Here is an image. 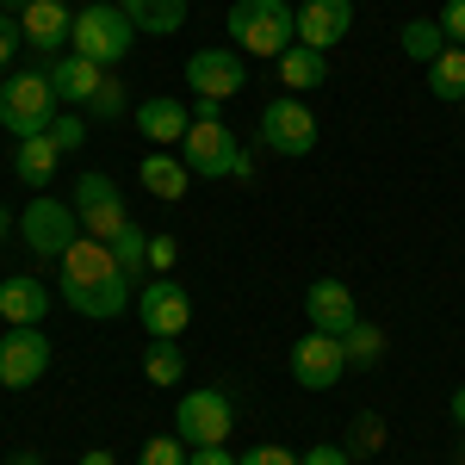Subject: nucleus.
Instances as JSON below:
<instances>
[{
  "instance_id": "f257e3e1",
  "label": "nucleus",
  "mask_w": 465,
  "mask_h": 465,
  "mask_svg": "<svg viewBox=\"0 0 465 465\" xmlns=\"http://www.w3.org/2000/svg\"><path fill=\"white\" fill-rule=\"evenodd\" d=\"M63 298H69L74 317H94V322H112L124 317V304H131V280H124V267H118V254L106 242H94V236H81L69 242L63 254Z\"/></svg>"
},
{
  "instance_id": "f03ea898",
  "label": "nucleus",
  "mask_w": 465,
  "mask_h": 465,
  "mask_svg": "<svg viewBox=\"0 0 465 465\" xmlns=\"http://www.w3.org/2000/svg\"><path fill=\"white\" fill-rule=\"evenodd\" d=\"M223 32L236 37L242 56L280 63L292 44H298V6H286V0H236L230 19H223Z\"/></svg>"
},
{
  "instance_id": "7ed1b4c3",
  "label": "nucleus",
  "mask_w": 465,
  "mask_h": 465,
  "mask_svg": "<svg viewBox=\"0 0 465 465\" xmlns=\"http://www.w3.org/2000/svg\"><path fill=\"white\" fill-rule=\"evenodd\" d=\"M131 44H137V25H131V13L118 0H94V6L74 13V37H69L74 56H87L100 69H118L131 56Z\"/></svg>"
},
{
  "instance_id": "20e7f679",
  "label": "nucleus",
  "mask_w": 465,
  "mask_h": 465,
  "mask_svg": "<svg viewBox=\"0 0 465 465\" xmlns=\"http://www.w3.org/2000/svg\"><path fill=\"white\" fill-rule=\"evenodd\" d=\"M56 87H50V74L44 69H19L0 81V124H6V137L13 143H25V137H44L50 131V118H56Z\"/></svg>"
},
{
  "instance_id": "39448f33",
  "label": "nucleus",
  "mask_w": 465,
  "mask_h": 465,
  "mask_svg": "<svg viewBox=\"0 0 465 465\" xmlns=\"http://www.w3.org/2000/svg\"><path fill=\"white\" fill-rule=\"evenodd\" d=\"M180 162L193 168V180H249V155L236 149V131L223 118H193Z\"/></svg>"
},
{
  "instance_id": "423d86ee",
  "label": "nucleus",
  "mask_w": 465,
  "mask_h": 465,
  "mask_svg": "<svg viewBox=\"0 0 465 465\" xmlns=\"http://www.w3.org/2000/svg\"><path fill=\"white\" fill-rule=\"evenodd\" d=\"M261 143L273 149V155H286V162L311 155V149H317V112L304 106L298 94L267 100V106H261Z\"/></svg>"
},
{
  "instance_id": "0eeeda50",
  "label": "nucleus",
  "mask_w": 465,
  "mask_h": 465,
  "mask_svg": "<svg viewBox=\"0 0 465 465\" xmlns=\"http://www.w3.org/2000/svg\"><path fill=\"white\" fill-rule=\"evenodd\" d=\"M19 236H25V249H32V254L63 261L69 242H81V217H74V205L50 199V193H37L32 205H25V217H19Z\"/></svg>"
},
{
  "instance_id": "6e6552de",
  "label": "nucleus",
  "mask_w": 465,
  "mask_h": 465,
  "mask_svg": "<svg viewBox=\"0 0 465 465\" xmlns=\"http://www.w3.org/2000/svg\"><path fill=\"white\" fill-rule=\"evenodd\" d=\"M69 205H74V217H81V236H94V242H112V236L131 223V212H124L118 180H112V174H81Z\"/></svg>"
},
{
  "instance_id": "1a4fd4ad",
  "label": "nucleus",
  "mask_w": 465,
  "mask_h": 465,
  "mask_svg": "<svg viewBox=\"0 0 465 465\" xmlns=\"http://www.w3.org/2000/svg\"><path fill=\"white\" fill-rule=\"evenodd\" d=\"M236 429V403L223 391H186L174 410V434L186 447H223Z\"/></svg>"
},
{
  "instance_id": "9d476101",
  "label": "nucleus",
  "mask_w": 465,
  "mask_h": 465,
  "mask_svg": "<svg viewBox=\"0 0 465 465\" xmlns=\"http://www.w3.org/2000/svg\"><path fill=\"white\" fill-rule=\"evenodd\" d=\"M186 87H193L199 100H217V106L236 100V94L249 87L242 50H236V44H230V50H217V44H212V50H193V56H186Z\"/></svg>"
},
{
  "instance_id": "9b49d317",
  "label": "nucleus",
  "mask_w": 465,
  "mask_h": 465,
  "mask_svg": "<svg viewBox=\"0 0 465 465\" xmlns=\"http://www.w3.org/2000/svg\"><path fill=\"white\" fill-rule=\"evenodd\" d=\"M341 372H348V354H341V335H298L292 341V379L304 385V391H335L341 385Z\"/></svg>"
},
{
  "instance_id": "f8f14e48",
  "label": "nucleus",
  "mask_w": 465,
  "mask_h": 465,
  "mask_svg": "<svg viewBox=\"0 0 465 465\" xmlns=\"http://www.w3.org/2000/svg\"><path fill=\"white\" fill-rule=\"evenodd\" d=\"M44 372H50V335L44 329H6L0 335V385L32 391Z\"/></svg>"
},
{
  "instance_id": "ddd939ff",
  "label": "nucleus",
  "mask_w": 465,
  "mask_h": 465,
  "mask_svg": "<svg viewBox=\"0 0 465 465\" xmlns=\"http://www.w3.org/2000/svg\"><path fill=\"white\" fill-rule=\"evenodd\" d=\"M137 317H143V335H186L193 298H186V286H174L162 273V280H143L137 286Z\"/></svg>"
},
{
  "instance_id": "4468645a",
  "label": "nucleus",
  "mask_w": 465,
  "mask_h": 465,
  "mask_svg": "<svg viewBox=\"0 0 465 465\" xmlns=\"http://www.w3.org/2000/svg\"><path fill=\"white\" fill-rule=\"evenodd\" d=\"M131 118H137V131H143L155 149H180V143H186V131H193V106H186V100H168V94L137 100Z\"/></svg>"
},
{
  "instance_id": "2eb2a0df",
  "label": "nucleus",
  "mask_w": 465,
  "mask_h": 465,
  "mask_svg": "<svg viewBox=\"0 0 465 465\" xmlns=\"http://www.w3.org/2000/svg\"><path fill=\"white\" fill-rule=\"evenodd\" d=\"M354 25V0H304L298 6V44H311V50H335L341 37Z\"/></svg>"
},
{
  "instance_id": "dca6fc26",
  "label": "nucleus",
  "mask_w": 465,
  "mask_h": 465,
  "mask_svg": "<svg viewBox=\"0 0 465 465\" xmlns=\"http://www.w3.org/2000/svg\"><path fill=\"white\" fill-rule=\"evenodd\" d=\"M304 317H311V329H322V335H348L360 322V304L341 280H317V286L304 292Z\"/></svg>"
},
{
  "instance_id": "f3484780",
  "label": "nucleus",
  "mask_w": 465,
  "mask_h": 465,
  "mask_svg": "<svg viewBox=\"0 0 465 465\" xmlns=\"http://www.w3.org/2000/svg\"><path fill=\"white\" fill-rule=\"evenodd\" d=\"M19 32L32 50H63L74 37V13L69 0H25V13H19Z\"/></svg>"
},
{
  "instance_id": "a211bd4d",
  "label": "nucleus",
  "mask_w": 465,
  "mask_h": 465,
  "mask_svg": "<svg viewBox=\"0 0 465 465\" xmlns=\"http://www.w3.org/2000/svg\"><path fill=\"white\" fill-rule=\"evenodd\" d=\"M0 317H6V329H37V322L50 317V286L32 280V273L0 280Z\"/></svg>"
},
{
  "instance_id": "6ab92c4d",
  "label": "nucleus",
  "mask_w": 465,
  "mask_h": 465,
  "mask_svg": "<svg viewBox=\"0 0 465 465\" xmlns=\"http://www.w3.org/2000/svg\"><path fill=\"white\" fill-rule=\"evenodd\" d=\"M44 74H50L56 100H63L69 112H74V106L87 112V100H94V94H100V81H106V69H100V63H87V56H74V50H69V56H56Z\"/></svg>"
},
{
  "instance_id": "aec40b11",
  "label": "nucleus",
  "mask_w": 465,
  "mask_h": 465,
  "mask_svg": "<svg viewBox=\"0 0 465 465\" xmlns=\"http://www.w3.org/2000/svg\"><path fill=\"white\" fill-rule=\"evenodd\" d=\"M137 174H143V186L155 193V199H168V205L193 193V168H186L180 155H168V149H149V155H143V168H137Z\"/></svg>"
},
{
  "instance_id": "412c9836",
  "label": "nucleus",
  "mask_w": 465,
  "mask_h": 465,
  "mask_svg": "<svg viewBox=\"0 0 465 465\" xmlns=\"http://www.w3.org/2000/svg\"><path fill=\"white\" fill-rule=\"evenodd\" d=\"M273 69H280V87H286V94H311V87H322V81H329V56H322V50H311V44H292Z\"/></svg>"
},
{
  "instance_id": "4be33fe9",
  "label": "nucleus",
  "mask_w": 465,
  "mask_h": 465,
  "mask_svg": "<svg viewBox=\"0 0 465 465\" xmlns=\"http://www.w3.org/2000/svg\"><path fill=\"white\" fill-rule=\"evenodd\" d=\"M56 162H63V149L50 143V131L44 137H25V143H13V168L25 186H50L56 180Z\"/></svg>"
},
{
  "instance_id": "5701e85b",
  "label": "nucleus",
  "mask_w": 465,
  "mask_h": 465,
  "mask_svg": "<svg viewBox=\"0 0 465 465\" xmlns=\"http://www.w3.org/2000/svg\"><path fill=\"white\" fill-rule=\"evenodd\" d=\"M124 13L143 37H168L186 25V0H124Z\"/></svg>"
},
{
  "instance_id": "b1692460",
  "label": "nucleus",
  "mask_w": 465,
  "mask_h": 465,
  "mask_svg": "<svg viewBox=\"0 0 465 465\" xmlns=\"http://www.w3.org/2000/svg\"><path fill=\"white\" fill-rule=\"evenodd\" d=\"M143 379H149V385H180V379H186V354H180L174 335H149V348H143Z\"/></svg>"
},
{
  "instance_id": "393cba45",
  "label": "nucleus",
  "mask_w": 465,
  "mask_h": 465,
  "mask_svg": "<svg viewBox=\"0 0 465 465\" xmlns=\"http://www.w3.org/2000/svg\"><path fill=\"white\" fill-rule=\"evenodd\" d=\"M429 94H434V100H447V106H460V100H465V50H460V44H447V50L429 63Z\"/></svg>"
},
{
  "instance_id": "a878e982",
  "label": "nucleus",
  "mask_w": 465,
  "mask_h": 465,
  "mask_svg": "<svg viewBox=\"0 0 465 465\" xmlns=\"http://www.w3.org/2000/svg\"><path fill=\"white\" fill-rule=\"evenodd\" d=\"M397 50H403L410 63H422V69H429L434 56L447 50V32H440V19H410V25L397 32Z\"/></svg>"
},
{
  "instance_id": "bb28decb",
  "label": "nucleus",
  "mask_w": 465,
  "mask_h": 465,
  "mask_svg": "<svg viewBox=\"0 0 465 465\" xmlns=\"http://www.w3.org/2000/svg\"><path fill=\"white\" fill-rule=\"evenodd\" d=\"M106 249L118 254V267H124V280H131V286H143V273H149V230H137V223H124V230L112 236Z\"/></svg>"
},
{
  "instance_id": "cd10ccee",
  "label": "nucleus",
  "mask_w": 465,
  "mask_h": 465,
  "mask_svg": "<svg viewBox=\"0 0 465 465\" xmlns=\"http://www.w3.org/2000/svg\"><path fill=\"white\" fill-rule=\"evenodd\" d=\"M341 354H348V366H372V360L385 354V329H372V322H354V329L341 335Z\"/></svg>"
},
{
  "instance_id": "c85d7f7f",
  "label": "nucleus",
  "mask_w": 465,
  "mask_h": 465,
  "mask_svg": "<svg viewBox=\"0 0 465 465\" xmlns=\"http://www.w3.org/2000/svg\"><path fill=\"white\" fill-rule=\"evenodd\" d=\"M87 112H94V118H124V112H131V87H124L118 69H106V81H100V94L87 100Z\"/></svg>"
},
{
  "instance_id": "c756f323",
  "label": "nucleus",
  "mask_w": 465,
  "mask_h": 465,
  "mask_svg": "<svg viewBox=\"0 0 465 465\" xmlns=\"http://www.w3.org/2000/svg\"><path fill=\"white\" fill-rule=\"evenodd\" d=\"M193 453H186V440L180 434H155V440H143V453H137V465H186Z\"/></svg>"
},
{
  "instance_id": "7c9ffc66",
  "label": "nucleus",
  "mask_w": 465,
  "mask_h": 465,
  "mask_svg": "<svg viewBox=\"0 0 465 465\" xmlns=\"http://www.w3.org/2000/svg\"><path fill=\"white\" fill-rule=\"evenodd\" d=\"M379 447H385V422H379L372 410H360V416H354V440H348V453H354V460H366V453H379Z\"/></svg>"
},
{
  "instance_id": "2f4dec72",
  "label": "nucleus",
  "mask_w": 465,
  "mask_h": 465,
  "mask_svg": "<svg viewBox=\"0 0 465 465\" xmlns=\"http://www.w3.org/2000/svg\"><path fill=\"white\" fill-rule=\"evenodd\" d=\"M50 143L56 149H81L87 143V118H81V112H56V118H50Z\"/></svg>"
},
{
  "instance_id": "473e14b6",
  "label": "nucleus",
  "mask_w": 465,
  "mask_h": 465,
  "mask_svg": "<svg viewBox=\"0 0 465 465\" xmlns=\"http://www.w3.org/2000/svg\"><path fill=\"white\" fill-rule=\"evenodd\" d=\"M174 261H180L174 236H149V267H155V273H174Z\"/></svg>"
},
{
  "instance_id": "72a5a7b5",
  "label": "nucleus",
  "mask_w": 465,
  "mask_h": 465,
  "mask_svg": "<svg viewBox=\"0 0 465 465\" xmlns=\"http://www.w3.org/2000/svg\"><path fill=\"white\" fill-rule=\"evenodd\" d=\"M440 32H447V44L465 50V0H447V6H440Z\"/></svg>"
},
{
  "instance_id": "f704fd0d",
  "label": "nucleus",
  "mask_w": 465,
  "mask_h": 465,
  "mask_svg": "<svg viewBox=\"0 0 465 465\" xmlns=\"http://www.w3.org/2000/svg\"><path fill=\"white\" fill-rule=\"evenodd\" d=\"M19 19H13V13H0V69H6V63H13V56H19Z\"/></svg>"
},
{
  "instance_id": "c9c22d12",
  "label": "nucleus",
  "mask_w": 465,
  "mask_h": 465,
  "mask_svg": "<svg viewBox=\"0 0 465 465\" xmlns=\"http://www.w3.org/2000/svg\"><path fill=\"white\" fill-rule=\"evenodd\" d=\"M242 465H298V453H292V447H249Z\"/></svg>"
},
{
  "instance_id": "e433bc0d",
  "label": "nucleus",
  "mask_w": 465,
  "mask_h": 465,
  "mask_svg": "<svg viewBox=\"0 0 465 465\" xmlns=\"http://www.w3.org/2000/svg\"><path fill=\"white\" fill-rule=\"evenodd\" d=\"M298 465H354L348 447H311V453H298Z\"/></svg>"
},
{
  "instance_id": "4c0bfd02",
  "label": "nucleus",
  "mask_w": 465,
  "mask_h": 465,
  "mask_svg": "<svg viewBox=\"0 0 465 465\" xmlns=\"http://www.w3.org/2000/svg\"><path fill=\"white\" fill-rule=\"evenodd\" d=\"M186 465H242L236 453H223V447H193V460Z\"/></svg>"
},
{
  "instance_id": "58836bf2",
  "label": "nucleus",
  "mask_w": 465,
  "mask_h": 465,
  "mask_svg": "<svg viewBox=\"0 0 465 465\" xmlns=\"http://www.w3.org/2000/svg\"><path fill=\"white\" fill-rule=\"evenodd\" d=\"M81 465H118V460H112L106 447H87V453H81Z\"/></svg>"
},
{
  "instance_id": "ea45409f",
  "label": "nucleus",
  "mask_w": 465,
  "mask_h": 465,
  "mask_svg": "<svg viewBox=\"0 0 465 465\" xmlns=\"http://www.w3.org/2000/svg\"><path fill=\"white\" fill-rule=\"evenodd\" d=\"M447 410H453V422H460V429H465V385H460V391H453V403H447Z\"/></svg>"
},
{
  "instance_id": "a19ab883",
  "label": "nucleus",
  "mask_w": 465,
  "mask_h": 465,
  "mask_svg": "<svg viewBox=\"0 0 465 465\" xmlns=\"http://www.w3.org/2000/svg\"><path fill=\"white\" fill-rule=\"evenodd\" d=\"M0 13H25V0H0Z\"/></svg>"
},
{
  "instance_id": "79ce46f5",
  "label": "nucleus",
  "mask_w": 465,
  "mask_h": 465,
  "mask_svg": "<svg viewBox=\"0 0 465 465\" xmlns=\"http://www.w3.org/2000/svg\"><path fill=\"white\" fill-rule=\"evenodd\" d=\"M6 230H13V217H6V205H0V242H6Z\"/></svg>"
},
{
  "instance_id": "37998d69",
  "label": "nucleus",
  "mask_w": 465,
  "mask_h": 465,
  "mask_svg": "<svg viewBox=\"0 0 465 465\" xmlns=\"http://www.w3.org/2000/svg\"><path fill=\"white\" fill-rule=\"evenodd\" d=\"M13 465H37V453H19V460H13Z\"/></svg>"
},
{
  "instance_id": "c03bdc74",
  "label": "nucleus",
  "mask_w": 465,
  "mask_h": 465,
  "mask_svg": "<svg viewBox=\"0 0 465 465\" xmlns=\"http://www.w3.org/2000/svg\"><path fill=\"white\" fill-rule=\"evenodd\" d=\"M460 460H465V447H460Z\"/></svg>"
},
{
  "instance_id": "a18cd8bd",
  "label": "nucleus",
  "mask_w": 465,
  "mask_h": 465,
  "mask_svg": "<svg viewBox=\"0 0 465 465\" xmlns=\"http://www.w3.org/2000/svg\"><path fill=\"white\" fill-rule=\"evenodd\" d=\"M118 6H124V0H118Z\"/></svg>"
},
{
  "instance_id": "49530a36",
  "label": "nucleus",
  "mask_w": 465,
  "mask_h": 465,
  "mask_svg": "<svg viewBox=\"0 0 465 465\" xmlns=\"http://www.w3.org/2000/svg\"><path fill=\"white\" fill-rule=\"evenodd\" d=\"M460 106H465V100H460Z\"/></svg>"
}]
</instances>
